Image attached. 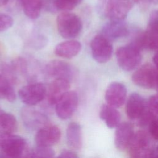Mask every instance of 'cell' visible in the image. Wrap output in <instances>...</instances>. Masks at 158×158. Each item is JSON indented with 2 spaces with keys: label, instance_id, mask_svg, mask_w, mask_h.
<instances>
[{
  "label": "cell",
  "instance_id": "1",
  "mask_svg": "<svg viewBox=\"0 0 158 158\" xmlns=\"http://www.w3.org/2000/svg\"><path fill=\"white\" fill-rule=\"evenodd\" d=\"M29 150L26 140L13 133L0 135V152L3 157L19 158L26 157Z\"/></svg>",
  "mask_w": 158,
  "mask_h": 158
},
{
  "label": "cell",
  "instance_id": "2",
  "mask_svg": "<svg viewBox=\"0 0 158 158\" xmlns=\"http://www.w3.org/2000/svg\"><path fill=\"white\" fill-rule=\"evenodd\" d=\"M133 7L132 0H99V12L109 20H123Z\"/></svg>",
  "mask_w": 158,
  "mask_h": 158
},
{
  "label": "cell",
  "instance_id": "3",
  "mask_svg": "<svg viewBox=\"0 0 158 158\" xmlns=\"http://www.w3.org/2000/svg\"><path fill=\"white\" fill-rule=\"evenodd\" d=\"M58 31L65 39H73L78 36L82 30V22L80 18L73 13L64 12L56 19Z\"/></svg>",
  "mask_w": 158,
  "mask_h": 158
},
{
  "label": "cell",
  "instance_id": "4",
  "mask_svg": "<svg viewBox=\"0 0 158 158\" xmlns=\"http://www.w3.org/2000/svg\"><path fill=\"white\" fill-rule=\"evenodd\" d=\"M141 49L130 43L119 48L116 52V58L120 67L125 71H131L136 69L142 60Z\"/></svg>",
  "mask_w": 158,
  "mask_h": 158
},
{
  "label": "cell",
  "instance_id": "5",
  "mask_svg": "<svg viewBox=\"0 0 158 158\" xmlns=\"http://www.w3.org/2000/svg\"><path fill=\"white\" fill-rule=\"evenodd\" d=\"M151 137L145 131L139 130L135 133L127 149L130 156L140 158L153 157L155 149L153 148Z\"/></svg>",
  "mask_w": 158,
  "mask_h": 158
},
{
  "label": "cell",
  "instance_id": "6",
  "mask_svg": "<svg viewBox=\"0 0 158 158\" xmlns=\"http://www.w3.org/2000/svg\"><path fill=\"white\" fill-rule=\"evenodd\" d=\"M46 91L47 88L43 83H34L21 88L18 94L22 102L28 106H33L45 99Z\"/></svg>",
  "mask_w": 158,
  "mask_h": 158
},
{
  "label": "cell",
  "instance_id": "7",
  "mask_svg": "<svg viewBox=\"0 0 158 158\" xmlns=\"http://www.w3.org/2000/svg\"><path fill=\"white\" fill-rule=\"evenodd\" d=\"M157 80L158 71L150 64L141 65L132 75V80L135 85L146 89L155 88Z\"/></svg>",
  "mask_w": 158,
  "mask_h": 158
},
{
  "label": "cell",
  "instance_id": "8",
  "mask_svg": "<svg viewBox=\"0 0 158 158\" xmlns=\"http://www.w3.org/2000/svg\"><path fill=\"white\" fill-rule=\"evenodd\" d=\"M93 59L99 63H105L111 57L113 47L111 41L102 34L93 38L90 44Z\"/></svg>",
  "mask_w": 158,
  "mask_h": 158
},
{
  "label": "cell",
  "instance_id": "9",
  "mask_svg": "<svg viewBox=\"0 0 158 158\" xmlns=\"http://www.w3.org/2000/svg\"><path fill=\"white\" fill-rule=\"evenodd\" d=\"M78 104L77 93L74 91H68L56 103V115L62 120L69 118L75 112Z\"/></svg>",
  "mask_w": 158,
  "mask_h": 158
},
{
  "label": "cell",
  "instance_id": "10",
  "mask_svg": "<svg viewBox=\"0 0 158 158\" xmlns=\"http://www.w3.org/2000/svg\"><path fill=\"white\" fill-rule=\"evenodd\" d=\"M142 43L143 49H158V9L152 10L149 15L147 29L143 32Z\"/></svg>",
  "mask_w": 158,
  "mask_h": 158
},
{
  "label": "cell",
  "instance_id": "11",
  "mask_svg": "<svg viewBox=\"0 0 158 158\" xmlns=\"http://www.w3.org/2000/svg\"><path fill=\"white\" fill-rule=\"evenodd\" d=\"M46 72L54 78L64 79L71 81L76 75V70L70 64L60 60H53L46 66Z\"/></svg>",
  "mask_w": 158,
  "mask_h": 158
},
{
  "label": "cell",
  "instance_id": "12",
  "mask_svg": "<svg viewBox=\"0 0 158 158\" xmlns=\"http://www.w3.org/2000/svg\"><path fill=\"white\" fill-rule=\"evenodd\" d=\"M21 116L25 127L33 130H38L41 128L49 125V120L45 114L31 108L30 106L22 109Z\"/></svg>",
  "mask_w": 158,
  "mask_h": 158
},
{
  "label": "cell",
  "instance_id": "13",
  "mask_svg": "<svg viewBox=\"0 0 158 158\" xmlns=\"http://www.w3.org/2000/svg\"><path fill=\"white\" fill-rule=\"evenodd\" d=\"M61 132L56 125H47L38 130L35 136L36 145L51 147L60 140Z\"/></svg>",
  "mask_w": 158,
  "mask_h": 158
},
{
  "label": "cell",
  "instance_id": "14",
  "mask_svg": "<svg viewBox=\"0 0 158 158\" xmlns=\"http://www.w3.org/2000/svg\"><path fill=\"white\" fill-rule=\"evenodd\" d=\"M147 109L148 104L140 94L133 93L129 96L126 104V113L129 118L138 121Z\"/></svg>",
  "mask_w": 158,
  "mask_h": 158
},
{
  "label": "cell",
  "instance_id": "15",
  "mask_svg": "<svg viewBox=\"0 0 158 158\" xmlns=\"http://www.w3.org/2000/svg\"><path fill=\"white\" fill-rule=\"evenodd\" d=\"M127 96L125 86L119 82L110 83L105 93V99L107 104L114 107H119L125 102Z\"/></svg>",
  "mask_w": 158,
  "mask_h": 158
},
{
  "label": "cell",
  "instance_id": "16",
  "mask_svg": "<svg viewBox=\"0 0 158 158\" xmlns=\"http://www.w3.org/2000/svg\"><path fill=\"white\" fill-rule=\"evenodd\" d=\"M134 134L133 127L131 123L127 122L120 123L116 127L115 133L114 143L116 148L120 151L127 149Z\"/></svg>",
  "mask_w": 158,
  "mask_h": 158
},
{
  "label": "cell",
  "instance_id": "17",
  "mask_svg": "<svg viewBox=\"0 0 158 158\" xmlns=\"http://www.w3.org/2000/svg\"><path fill=\"white\" fill-rule=\"evenodd\" d=\"M129 30L123 20H110L104 25L101 33L110 41L128 35Z\"/></svg>",
  "mask_w": 158,
  "mask_h": 158
},
{
  "label": "cell",
  "instance_id": "18",
  "mask_svg": "<svg viewBox=\"0 0 158 158\" xmlns=\"http://www.w3.org/2000/svg\"><path fill=\"white\" fill-rule=\"evenodd\" d=\"M70 81L55 78L47 88L46 98L47 102L50 106L56 105L63 95L69 91Z\"/></svg>",
  "mask_w": 158,
  "mask_h": 158
},
{
  "label": "cell",
  "instance_id": "19",
  "mask_svg": "<svg viewBox=\"0 0 158 158\" xmlns=\"http://www.w3.org/2000/svg\"><path fill=\"white\" fill-rule=\"evenodd\" d=\"M81 49V43L77 40H67L56 45L54 48V53L56 56L70 59L76 56Z\"/></svg>",
  "mask_w": 158,
  "mask_h": 158
},
{
  "label": "cell",
  "instance_id": "20",
  "mask_svg": "<svg viewBox=\"0 0 158 158\" xmlns=\"http://www.w3.org/2000/svg\"><path fill=\"white\" fill-rule=\"evenodd\" d=\"M99 117L109 128H116L120 123V114L116 107L103 104L99 111Z\"/></svg>",
  "mask_w": 158,
  "mask_h": 158
},
{
  "label": "cell",
  "instance_id": "21",
  "mask_svg": "<svg viewBox=\"0 0 158 158\" xmlns=\"http://www.w3.org/2000/svg\"><path fill=\"white\" fill-rule=\"evenodd\" d=\"M67 141L70 147L74 149H80L82 146L81 130L78 123L70 122L66 130Z\"/></svg>",
  "mask_w": 158,
  "mask_h": 158
},
{
  "label": "cell",
  "instance_id": "22",
  "mask_svg": "<svg viewBox=\"0 0 158 158\" xmlns=\"http://www.w3.org/2000/svg\"><path fill=\"white\" fill-rule=\"evenodd\" d=\"M44 0H19L24 14L31 19H37L43 7Z\"/></svg>",
  "mask_w": 158,
  "mask_h": 158
},
{
  "label": "cell",
  "instance_id": "23",
  "mask_svg": "<svg viewBox=\"0 0 158 158\" xmlns=\"http://www.w3.org/2000/svg\"><path fill=\"white\" fill-rule=\"evenodd\" d=\"M17 121L12 114L2 110L0 111V131L2 133H14L17 131Z\"/></svg>",
  "mask_w": 158,
  "mask_h": 158
},
{
  "label": "cell",
  "instance_id": "24",
  "mask_svg": "<svg viewBox=\"0 0 158 158\" xmlns=\"http://www.w3.org/2000/svg\"><path fill=\"white\" fill-rule=\"evenodd\" d=\"M16 99L13 84L6 77L0 74V99L13 102Z\"/></svg>",
  "mask_w": 158,
  "mask_h": 158
},
{
  "label": "cell",
  "instance_id": "25",
  "mask_svg": "<svg viewBox=\"0 0 158 158\" xmlns=\"http://www.w3.org/2000/svg\"><path fill=\"white\" fill-rule=\"evenodd\" d=\"M55 156V152L51 147L37 145L36 148L29 150L26 157L38 158H50Z\"/></svg>",
  "mask_w": 158,
  "mask_h": 158
},
{
  "label": "cell",
  "instance_id": "26",
  "mask_svg": "<svg viewBox=\"0 0 158 158\" xmlns=\"http://www.w3.org/2000/svg\"><path fill=\"white\" fill-rule=\"evenodd\" d=\"M82 0H52L54 7L57 10L69 11L77 7Z\"/></svg>",
  "mask_w": 158,
  "mask_h": 158
},
{
  "label": "cell",
  "instance_id": "27",
  "mask_svg": "<svg viewBox=\"0 0 158 158\" xmlns=\"http://www.w3.org/2000/svg\"><path fill=\"white\" fill-rule=\"evenodd\" d=\"M10 65L16 75H17V73L20 75H26L28 66L27 61L25 60V59L18 57L14 60Z\"/></svg>",
  "mask_w": 158,
  "mask_h": 158
},
{
  "label": "cell",
  "instance_id": "28",
  "mask_svg": "<svg viewBox=\"0 0 158 158\" xmlns=\"http://www.w3.org/2000/svg\"><path fill=\"white\" fill-rule=\"evenodd\" d=\"M14 23L13 19L6 14L0 13V32L10 28Z\"/></svg>",
  "mask_w": 158,
  "mask_h": 158
},
{
  "label": "cell",
  "instance_id": "29",
  "mask_svg": "<svg viewBox=\"0 0 158 158\" xmlns=\"http://www.w3.org/2000/svg\"><path fill=\"white\" fill-rule=\"evenodd\" d=\"M149 133L151 138L158 140V118L155 117L148 124Z\"/></svg>",
  "mask_w": 158,
  "mask_h": 158
},
{
  "label": "cell",
  "instance_id": "30",
  "mask_svg": "<svg viewBox=\"0 0 158 158\" xmlns=\"http://www.w3.org/2000/svg\"><path fill=\"white\" fill-rule=\"evenodd\" d=\"M148 107L156 117H158V95L151 96L147 102Z\"/></svg>",
  "mask_w": 158,
  "mask_h": 158
},
{
  "label": "cell",
  "instance_id": "31",
  "mask_svg": "<svg viewBox=\"0 0 158 158\" xmlns=\"http://www.w3.org/2000/svg\"><path fill=\"white\" fill-rule=\"evenodd\" d=\"M78 155L73 151L68 150V149H64L62 150L60 154L58 156V157H64V158H77L78 157Z\"/></svg>",
  "mask_w": 158,
  "mask_h": 158
},
{
  "label": "cell",
  "instance_id": "32",
  "mask_svg": "<svg viewBox=\"0 0 158 158\" xmlns=\"http://www.w3.org/2000/svg\"><path fill=\"white\" fill-rule=\"evenodd\" d=\"M153 62L155 65L156 69L158 71V52H157L153 57Z\"/></svg>",
  "mask_w": 158,
  "mask_h": 158
},
{
  "label": "cell",
  "instance_id": "33",
  "mask_svg": "<svg viewBox=\"0 0 158 158\" xmlns=\"http://www.w3.org/2000/svg\"><path fill=\"white\" fill-rule=\"evenodd\" d=\"M148 1H150V0H132L133 2H134L138 4H144L146 3Z\"/></svg>",
  "mask_w": 158,
  "mask_h": 158
},
{
  "label": "cell",
  "instance_id": "34",
  "mask_svg": "<svg viewBox=\"0 0 158 158\" xmlns=\"http://www.w3.org/2000/svg\"><path fill=\"white\" fill-rule=\"evenodd\" d=\"M153 157H158V146L157 147L156 149H154V156Z\"/></svg>",
  "mask_w": 158,
  "mask_h": 158
},
{
  "label": "cell",
  "instance_id": "35",
  "mask_svg": "<svg viewBox=\"0 0 158 158\" xmlns=\"http://www.w3.org/2000/svg\"><path fill=\"white\" fill-rule=\"evenodd\" d=\"M9 2V0H0V5L3 4H7Z\"/></svg>",
  "mask_w": 158,
  "mask_h": 158
},
{
  "label": "cell",
  "instance_id": "36",
  "mask_svg": "<svg viewBox=\"0 0 158 158\" xmlns=\"http://www.w3.org/2000/svg\"><path fill=\"white\" fill-rule=\"evenodd\" d=\"M153 4H158V0H150Z\"/></svg>",
  "mask_w": 158,
  "mask_h": 158
},
{
  "label": "cell",
  "instance_id": "37",
  "mask_svg": "<svg viewBox=\"0 0 158 158\" xmlns=\"http://www.w3.org/2000/svg\"><path fill=\"white\" fill-rule=\"evenodd\" d=\"M155 88H156V89H157V92H158V80H157V83H156V85Z\"/></svg>",
  "mask_w": 158,
  "mask_h": 158
},
{
  "label": "cell",
  "instance_id": "38",
  "mask_svg": "<svg viewBox=\"0 0 158 158\" xmlns=\"http://www.w3.org/2000/svg\"><path fill=\"white\" fill-rule=\"evenodd\" d=\"M1 108H0V111H1Z\"/></svg>",
  "mask_w": 158,
  "mask_h": 158
}]
</instances>
